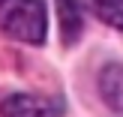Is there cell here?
Masks as SVG:
<instances>
[{"label": "cell", "instance_id": "6da1fadb", "mask_svg": "<svg viewBox=\"0 0 123 117\" xmlns=\"http://www.w3.org/2000/svg\"><path fill=\"white\" fill-rule=\"evenodd\" d=\"M0 27L18 42H45V6L42 0H0Z\"/></svg>", "mask_w": 123, "mask_h": 117}, {"label": "cell", "instance_id": "7a4b0ae2", "mask_svg": "<svg viewBox=\"0 0 123 117\" xmlns=\"http://www.w3.org/2000/svg\"><path fill=\"white\" fill-rule=\"evenodd\" d=\"M57 12H60V39H63V45H72L84 27V18H81L84 0H57Z\"/></svg>", "mask_w": 123, "mask_h": 117}, {"label": "cell", "instance_id": "3957f363", "mask_svg": "<svg viewBox=\"0 0 123 117\" xmlns=\"http://www.w3.org/2000/svg\"><path fill=\"white\" fill-rule=\"evenodd\" d=\"M99 93H102V99L108 102V108L123 111V66L120 63H111V66L102 69V75H99Z\"/></svg>", "mask_w": 123, "mask_h": 117}, {"label": "cell", "instance_id": "277c9868", "mask_svg": "<svg viewBox=\"0 0 123 117\" xmlns=\"http://www.w3.org/2000/svg\"><path fill=\"white\" fill-rule=\"evenodd\" d=\"M0 111H3V117H51L48 105L33 96H9Z\"/></svg>", "mask_w": 123, "mask_h": 117}, {"label": "cell", "instance_id": "5b68a950", "mask_svg": "<svg viewBox=\"0 0 123 117\" xmlns=\"http://www.w3.org/2000/svg\"><path fill=\"white\" fill-rule=\"evenodd\" d=\"M96 15L99 21L123 30V0H96Z\"/></svg>", "mask_w": 123, "mask_h": 117}]
</instances>
